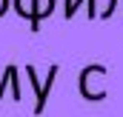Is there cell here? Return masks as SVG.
Wrapping results in <instances>:
<instances>
[{"mask_svg": "<svg viewBox=\"0 0 123 117\" xmlns=\"http://www.w3.org/2000/svg\"><path fill=\"white\" fill-rule=\"evenodd\" d=\"M106 77H109V69L106 66H97V63L86 66L77 74V88H80L83 100H89V103L106 100Z\"/></svg>", "mask_w": 123, "mask_h": 117, "instance_id": "6da1fadb", "label": "cell"}, {"mask_svg": "<svg viewBox=\"0 0 123 117\" xmlns=\"http://www.w3.org/2000/svg\"><path fill=\"white\" fill-rule=\"evenodd\" d=\"M26 74H29L31 88H34V117H37V114H43V111H46V100H49L52 86H55V80H57V66H52V69H49V74H46V80H43V83L37 80L34 66H26Z\"/></svg>", "mask_w": 123, "mask_h": 117, "instance_id": "7a4b0ae2", "label": "cell"}, {"mask_svg": "<svg viewBox=\"0 0 123 117\" xmlns=\"http://www.w3.org/2000/svg\"><path fill=\"white\" fill-rule=\"evenodd\" d=\"M55 12V0H34V17H31V31H40V23L46 17H52Z\"/></svg>", "mask_w": 123, "mask_h": 117, "instance_id": "3957f363", "label": "cell"}, {"mask_svg": "<svg viewBox=\"0 0 123 117\" xmlns=\"http://www.w3.org/2000/svg\"><path fill=\"white\" fill-rule=\"evenodd\" d=\"M17 66H6V71H3V80H0V100H3V94H6V88L12 86L14 88V100H20V86H17Z\"/></svg>", "mask_w": 123, "mask_h": 117, "instance_id": "277c9868", "label": "cell"}, {"mask_svg": "<svg viewBox=\"0 0 123 117\" xmlns=\"http://www.w3.org/2000/svg\"><path fill=\"white\" fill-rule=\"evenodd\" d=\"M89 6L86 12H89V17H97V6H94V0H66V9H63V14H66V20H72L74 14H77V9L80 6Z\"/></svg>", "mask_w": 123, "mask_h": 117, "instance_id": "5b68a950", "label": "cell"}, {"mask_svg": "<svg viewBox=\"0 0 123 117\" xmlns=\"http://www.w3.org/2000/svg\"><path fill=\"white\" fill-rule=\"evenodd\" d=\"M14 12H17L23 20L31 23V17H34V0H14Z\"/></svg>", "mask_w": 123, "mask_h": 117, "instance_id": "8992f818", "label": "cell"}, {"mask_svg": "<svg viewBox=\"0 0 123 117\" xmlns=\"http://www.w3.org/2000/svg\"><path fill=\"white\" fill-rule=\"evenodd\" d=\"M117 3H120V0H109V6L103 9V17H112V14H115V9H117Z\"/></svg>", "mask_w": 123, "mask_h": 117, "instance_id": "52a82bcc", "label": "cell"}, {"mask_svg": "<svg viewBox=\"0 0 123 117\" xmlns=\"http://www.w3.org/2000/svg\"><path fill=\"white\" fill-rule=\"evenodd\" d=\"M9 3H12V0H0V17H3L6 12H9Z\"/></svg>", "mask_w": 123, "mask_h": 117, "instance_id": "ba28073f", "label": "cell"}]
</instances>
